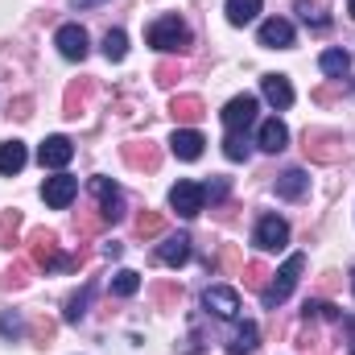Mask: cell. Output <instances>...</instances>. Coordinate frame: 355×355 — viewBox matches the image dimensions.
I'll list each match as a JSON object with an SVG mask.
<instances>
[{"instance_id":"cell-37","label":"cell","mask_w":355,"mask_h":355,"mask_svg":"<svg viewBox=\"0 0 355 355\" xmlns=\"http://www.w3.org/2000/svg\"><path fill=\"white\" fill-rule=\"evenodd\" d=\"M0 335L4 339H17V335H25V322L17 314H0Z\"/></svg>"},{"instance_id":"cell-4","label":"cell","mask_w":355,"mask_h":355,"mask_svg":"<svg viewBox=\"0 0 355 355\" xmlns=\"http://www.w3.org/2000/svg\"><path fill=\"white\" fill-rule=\"evenodd\" d=\"M306 157L310 162H322V166H335V162H343L347 157V145H343V137H335V132H306Z\"/></svg>"},{"instance_id":"cell-29","label":"cell","mask_w":355,"mask_h":355,"mask_svg":"<svg viewBox=\"0 0 355 355\" xmlns=\"http://www.w3.org/2000/svg\"><path fill=\"white\" fill-rule=\"evenodd\" d=\"M17 232H21V211H4L0 215V248H12Z\"/></svg>"},{"instance_id":"cell-24","label":"cell","mask_w":355,"mask_h":355,"mask_svg":"<svg viewBox=\"0 0 355 355\" xmlns=\"http://www.w3.org/2000/svg\"><path fill=\"white\" fill-rule=\"evenodd\" d=\"M227 21L232 25H248V21H257V12H261V0H227Z\"/></svg>"},{"instance_id":"cell-3","label":"cell","mask_w":355,"mask_h":355,"mask_svg":"<svg viewBox=\"0 0 355 355\" xmlns=\"http://www.w3.org/2000/svg\"><path fill=\"white\" fill-rule=\"evenodd\" d=\"M145 37H149V46L162 50V54H182V50H190V29H186L182 17H157Z\"/></svg>"},{"instance_id":"cell-18","label":"cell","mask_w":355,"mask_h":355,"mask_svg":"<svg viewBox=\"0 0 355 355\" xmlns=\"http://www.w3.org/2000/svg\"><path fill=\"white\" fill-rule=\"evenodd\" d=\"M257 145H261L265 153H281V149L289 145V128H285L281 120H265L261 132H257Z\"/></svg>"},{"instance_id":"cell-23","label":"cell","mask_w":355,"mask_h":355,"mask_svg":"<svg viewBox=\"0 0 355 355\" xmlns=\"http://www.w3.org/2000/svg\"><path fill=\"white\" fill-rule=\"evenodd\" d=\"M257 339H261V331H257L252 322H244V327H236V331H232V339H227V352H232V355L257 352Z\"/></svg>"},{"instance_id":"cell-21","label":"cell","mask_w":355,"mask_h":355,"mask_svg":"<svg viewBox=\"0 0 355 355\" xmlns=\"http://www.w3.org/2000/svg\"><path fill=\"white\" fill-rule=\"evenodd\" d=\"M170 116H174L178 124H194V120H202V116H207V107H202V99H198V95H174Z\"/></svg>"},{"instance_id":"cell-16","label":"cell","mask_w":355,"mask_h":355,"mask_svg":"<svg viewBox=\"0 0 355 355\" xmlns=\"http://www.w3.org/2000/svg\"><path fill=\"white\" fill-rule=\"evenodd\" d=\"M91 91H95V83H91V79H75V83L67 87V99H62V112H67V120H79V116L87 112Z\"/></svg>"},{"instance_id":"cell-44","label":"cell","mask_w":355,"mask_h":355,"mask_svg":"<svg viewBox=\"0 0 355 355\" xmlns=\"http://www.w3.org/2000/svg\"><path fill=\"white\" fill-rule=\"evenodd\" d=\"M352 293H355V268H352Z\"/></svg>"},{"instance_id":"cell-28","label":"cell","mask_w":355,"mask_h":355,"mask_svg":"<svg viewBox=\"0 0 355 355\" xmlns=\"http://www.w3.org/2000/svg\"><path fill=\"white\" fill-rule=\"evenodd\" d=\"M141 289V272H132V268H120L116 277H112V293L116 297H132Z\"/></svg>"},{"instance_id":"cell-43","label":"cell","mask_w":355,"mask_h":355,"mask_svg":"<svg viewBox=\"0 0 355 355\" xmlns=\"http://www.w3.org/2000/svg\"><path fill=\"white\" fill-rule=\"evenodd\" d=\"M347 12H352V17H355V0H347Z\"/></svg>"},{"instance_id":"cell-15","label":"cell","mask_w":355,"mask_h":355,"mask_svg":"<svg viewBox=\"0 0 355 355\" xmlns=\"http://www.w3.org/2000/svg\"><path fill=\"white\" fill-rule=\"evenodd\" d=\"M202 132H194V128H178L174 137H170V149H174V157L182 162H198L202 157Z\"/></svg>"},{"instance_id":"cell-1","label":"cell","mask_w":355,"mask_h":355,"mask_svg":"<svg viewBox=\"0 0 355 355\" xmlns=\"http://www.w3.org/2000/svg\"><path fill=\"white\" fill-rule=\"evenodd\" d=\"M29 261H33V268L58 272V268H79L83 265V252H79V257H62L54 232H33V236H29Z\"/></svg>"},{"instance_id":"cell-14","label":"cell","mask_w":355,"mask_h":355,"mask_svg":"<svg viewBox=\"0 0 355 355\" xmlns=\"http://www.w3.org/2000/svg\"><path fill=\"white\" fill-rule=\"evenodd\" d=\"M261 46H268V50H289L293 46V25L285 17H268L265 25H261Z\"/></svg>"},{"instance_id":"cell-31","label":"cell","mask_w":355,"mask_h":355,"mask_svg":"<svg viewBox=\"0 0 355 355\" xmlns=\"http://www.w3.org/2000/svg\"><path fill=\"white\" fill-rule=\"evenodd\" d=\"M302 314H306V318H331V322H343V314H339V306H335V302H318V297H310Z\"/></svg>"},{"instance_id":"cell-9","label":"cell","mask_w":355,"mask_h":355,"mask_svg":"<svg viewBox=\"0 0 355 355\" xmlns=\"http://www.w3.org/2000/svg\"><path fill=\"white\" fill-rule=\"evenodd\" d=\"M75 194H79V178H71V174H54V178L42 182V198H46V207H54V211L71 207Z\"/></svg>"},{"instance_id":"cell-12","label":"cell","mask_w":355,"mask_h":355,"mask_svg":"<svg viewBox=\"0 0 355 355\" xmlns=\"http://www.w3.org/2000/svg\"><path fill=\"white\" fill-rule=\"evenodd\" d=\"M124 162H128L132 170L153 174V170L162 166V153H157V145H153V141H128V145H124Z\"/></svg>"},{"instance_id":"cell-39","label":"cell","mask_w":355,"mask_h":355,"mask_svg":"<svg viewBox=\"0 0 355 355\" xmlns=\"http://www.w3.org/2000/svg\"><path fill=\"white\" fill-rule=\"evenodd\" d=\"M202 190H207L211 202H223V198H227V178H215V182H207Z\"/></svg>"},{"instance_id":"cell-38","label":"cell","mask_w":355,"mask_h":355,"mask_svg":"<svg viewBox=\"0 0 355 355\" xmlns=\"http://www.w3.org/2000/svg\"><path fill=\"white\" fill-rule=\"evenodd\" d=\"M153 297H157V306H174L178 297H182V289L166 281V285H157V289H153Z\"/></svg>"},{"instance_id":"cell-30","label":"cell","mask_w":355,"mask_h":355,"mask_svg":"<svg viewBox=\"0 0 355 355\" xmlns=\"http://www.w3.org/2000/svg\"><path fill=\"white\" fill-rule=\"evenodd\" d=\"M91 293H95V285H83L71 302H67V322H79L83 314H87V306H91Z\"/></svg>"},{"instance_id":"cell-10","label":"cell","mask_w":355,"mask_h":355,"mask_svg":"<svg viewBox=\"0 0 355 355\" xmlns=\"http://www.w3.org/2000/svg\"><path fill=\"white\" fill-rule=\"evenodd\" d=\"M54 46H58V54L62 58H71V62H83L87 58V29L83 25H62L58 33H54Z\"/></svg>"},{"instance_id":"cell-2","label":"cell","mask_w":355,"mask_h":355,"mask_svg":"<svg viewBox=\"0 0 355 355\" xmlns=\"http://www.w3.org/2000/svg\"><path fill=\"white\" fill-rule=\"evenodd\" d=\"M302 268H306V257L302 252H293L285 265L277 268L272 277H268V285L261 289V302H265V310H277L289 293H293V285H297V277H302Z\"/></svg>"},{"instance_id":"cell-33","label":"cell","mask_w":355,"mask_h":355,"mask_svg":"<svg viewBox=\"0 0 355 355\" xmlns=\"http://www.w3.org/2000/svg\"><path fill=\"white\" fill-rule=\"evenodd\" d=\"M29 268H33V261H17V265L4 272L0 285H4V289H21V285H29Z\"/></svg>"},{"instance_id":"cell-34","label":"cell","mask_w":355,"mask_h":355,"mask_svg":"<svg viewBox=\"0 0 355 355\" xmlns=\"http://www.w3.org/2000/svg\"><path fill=\"white\" fill-rule=\"evenodd\" d=\"M223 153H227V162H248V141H244V132H227Z\"/></svg>"},{"instance_id":"cell-25","label":"cell","mask_w":355,"mask_h":355,"mask_svg":"<svg viewBox=\"0 0 355 355\" xmlns=\"http://www.w3.org/2000/svg\"><path fill=\"white\" fill-rule=\"evenodd\" d=\"M318 67H322V75H331V79H343L352 62H347V54H343V50H322Z\"/></svg>"},{"instance_id":"cell-22","label":"cell","mask_w":355,"mask_h":355,"mask_svg":"<svg viewBox=\"0 0 355 355\" xmlns=\"http://www.w3.org/2000/svg\"><path fill=\"white\" fill-rule=\"evenodd\" d=\"M306 190H310V178L302 174V170H285V174L277 178V194H281V198H289V202H293V198H302Z\"/></svg>"},{"instance_id":"cell-6","label":"cell","mask_w":355,"mask_h":355,"mask_svg":"<svg viewBox=\"0 0 355 355\" xmlns=\"http://www.w3.org/2000/svg\"><path fill=\"white\" fill-rule=\"evenodd\" d=\"M252 244H257L261 252H281V248L289 244V223H285L281 215H265V219L257 223V232H252Z\"/></svg>"},{"instance_id":"cell-5","label":"cell","mask_w":355,"mask_h":355,"mask_svg":"<svg viewBox=\"0 0 355 355\" xmlns=\"http://www.w3.org/2000/svg\"><path fill=\"white\" fill-rule=\"evenodd\" d=\"M91 194L99 198V219L103 223H120L124 219V194L112 178H91Z\"/></svg>"},{"instance_id":"cell-19","label":"cell","mask_w":355,"mask_h":355,"mask_svg":"<svg viewBox=\"0 0 355 355\" xmlns=\"http://www.w3.org/2000/svg\"><path fill=\"white\" fill-rule=\"evenodd\" d=\"M25 162H29V153H25V145L21 141H0V174L12 178L25 170Z\"/></svg>"},{"instance_id":"cell-17","label":"cell","mask_w":355,"mask_h":355,"mask_svg":"<svg viewBox=\"0 0 355 355\" xmlns=\"http://www.w3.org/2000/svg\"><path fill=\"white\" fill-rule=\"evenodd\" d=\"M261 91H265V99L277 112H285V107L293 103V87H289L285 75H265V79H261Z\"/></svg>"},{"instance_id":"cell-45","label":"cell","mask_w":355,"mask_h":355,"mask_svg":"<svg viewBox=\"0 0 355 355\" xmlns=\"http://www.w3.org/2000/svg\"><path fill=\"white\" fill-rule=\"evenodd\" d=\"M352 355H355V339H352Z\"/></svg>"},{"instance_id":"cell-8","label":"cell","mask_w":355,"mask_h":355,"mask_svg":"<svg viewBox=\"0 0 355 355\" xmlns=\"http://www.w3.org/2000/svg\"><path fill=\"white\" fill-rule=\"evenodd\" d=\"M170 207H174L182 219H194L207 207V190L198 182H178L174 190H170Z\"/></svg>"},{"instance_id":"cell-40","label":"cell","mask_w":355,"mask_h":355,"mask_svg":"<svg viewBox=\"0 0 355 355\" xmlns=\"http://www.w3.org/2000/svg\"><path fill=\"white\" fill-rule=\"evenodd\" d=\"M12 107H17V112H12V116H21V120H29V116H33V112H29V107H33V103H29V99H25V95H21V99H17V103H12Z\"/></svg>"},{"instance_id":"cell-27","label":"cell","mask_w":355,"mask_h":355,"mask_svg":"<svg viewBox=\"0 0 355 355\" xmlns=\"http://www.w3.org/2000/svg\"><path fill=\"white\" fill-rule=\"evenodd\" d=\"M166 232V219L157 215V211H141L137 215V236L141 240H153V236H162Z\"/></svg>"},{"instance_id":"cell-32","label":"cell","mask_w":355,"mask_h":355,"mask_svg":"<svg viewBox=\"0 0 355 355\" xmlns=\"http://www.w3.org/2000/svg\"><path fill=\"white\" fill-rule=\"evenodd\" d=\"M240 277H244V285H248V289H265L272 272H268V268L261 265V261H252V265H244V268H240Z\"/></svg>"},{"instance_id":"cell-35","label":"cell","mask_w":355,"mask_h":355,"mask_svg":"<svg viewBox=\"0 0 355 355\" xmlns=\"http://www.w3.org/2000/svg\"><path fill=\"white\" fill-rule=\"evenodd\" d=\"M297 12H302V21H306V25H314V29H327V25H331V17H327L318 4H310V0H302V4H297Z\"/></svg>"},{"instance_id":"cell-36","label":"cell","mask_w":355,"mask_h":355,"mask_svg":"<svg viewBox=\"0 0 355 355\" xmlns=\"http://www.w3.org/2000/svg\"><path fill=\"white\" fill-rule=\"evenodd\" d=\"M153 79H157L162 87H174L178 79H182V67H178V62H162V67L153 71Z\"/></svg>"},{"instance_id":"cell-42","label":"cell","mask_w":355,"mask_h":355,"mask_svg":"<svg viewBox=\"0 0 355 355\" xmlns=\"http://www.w3.org/2000/svg\"><path fill=\"white\" fill-rule=\"evenodd\" d=\"M91 4H99V0H71V8H91Z\"/></svg>"},{"instance_id":"cell-13","label":"cell","mask_w":355,"mask_h":355,"mask_svg":"<svg viewBox=\"0 0 355 355\" xmlns=\"http://www.w3.org/2000/svg\"><path fill=\"white\" fill-rule=\"evenodd\" d=\"M71 157H75V145H71L67 137H46V145L37 149V162H42L46 170H62Z\"/></svg>"},{"instance_id":"cell-11","label":"cell","mask_w":355,"mask_h":355,"mask_svg":"<svg viewBox=\"0 0 355 355\" xmlns=\"http://www.w3.org/2000/svg\"><path fill=\"white\" fill-rule=\"evenodd\" d=\"M202 306H207L215 318H227V322H232V318L240 314V293L227 289V285H211V289L202 293Z\"/></svg>"},{"instance_id":"cell-20","label":"cell","mask_w":355,"mask_h":355,"mask_svg":"<svg viewBox=\"0 0 355 355\" xmlns=\"http://www.w3.org/2000/svg\"><path fill=\"white\" fill-rule=\"evenodd\" d=\"M157 261L170 265V268H182L190 261V236H170V240L157 248Z\"/></svg>"},{"instance_id":"cell-26","label":"cell","mask_w":355,"mask_h":355,"mask_svg":"<svg viewBox=\"0 0 355 355\" xmlns=\"http://www.w3.org/2000/svg\"><path fill=\"white\" fill-rule=\"evenodd\" d=\"M103 54H107V62H120V58L128 54V37H124V29H107V33H103Z\"/></svg>"},{"instance_id":"cell-41","label":"cell","mask_w":355,"mask_h":355,"mask_svg":"<svg viewBox=\"0 0 355 355\" xmlns=\"http://www.w3.org/2000/svg\"><path fill=\"white\" fill-rule=\"evenodd\" d=\"M223 265H227V268H240V257H236V248H232V244L223 248Z\"/></svg>"},{"instance_id":"cell-7","label":"cell","mask_w":355,"mask_h":355,"mask_svg":"<svg viewBox=\"0 0 355 355\" xmlns=\"http://www.w3.org/2000/svg\"><path fill=\"white\" fill-rule=\"evenodd\" d=\"M257 95H236L219 116H223V124H227V132H248L252 124H257Z\"/></svg>"}]
</instances>
